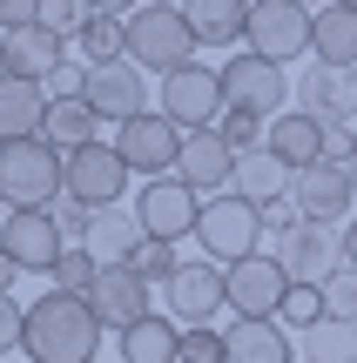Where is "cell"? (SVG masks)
Returning a JSON list of instances; mask_svg holds the SVG:
<instances>
[{"label": "cell", "instance_id": "cell-1", "mask_svg": "<svg viewBox=\"0 0 357 363\" xmlns=\"http://www.w3.org/2000/svg\"><path fill=\"white\" fill-rule=\"evenodd\" d=\"M101 330L108 323L94 316L88 296L48 289L40 303H27V337H21V350H27V363H94Z\"/></svg>", "mask_w": 357, "mask_h": 363}, {"label": "cell", "instance_id": "cell-2", "mask_svg": "<svg viewBox=\"0 0 357 363\" xmlns=\"http://www.w3.org/2000/svg\"><path fill=\"white\" fill-rule=\"evenodd\" d=\"M67 195V155L48 135L0 142V202L7 208H54Z\"/></svg>", "mask_w": 357, "mask_h": 363}, {"label": "cell", "instance_id": "cell-3", "mask_svg": "<svg viewBox=\"0 0 357 363\" xmlns=\"http://www.w3.org/2000/svg\"><path fill=\"white\" fill-rule=\"evenodd\" d=\"M196 27H189V13L182 7H135L128 13V61L135 67H155V74H175V67H189L196 61Z\"/></svg>", "mask_w": 357, "mask_h": 363}, {"label": "cell", "instance_id": "cell-4", "mask_svg": "<svg viewBox=\"0 0 357 363\" xmlns=\"http://www.w3.org/2000/svg\"><path fill=\"white\" fill-rule=\"evenodd\" d=\"M196 242H202V256L223 262V269L243 262V256H256V242H263V208L243 202L236 189L209 195V202H202V222H196Z\"/></svg>", "mask_w": 357, "mask_h": 363}, {"label": "cell", "instance_id": "cell-5", "mask_svg": "<svg viewBox=\"0 0 357 363\" xmlns=\"http://www.w3.org/2000/svg\"><path fill=\"white\" fill-rule=\"evenodd\" d=\"M250 54L263 61H297V54H317V13L297 7V0H250Z\"/></svg>", "mask_w": 357, "mask_h": 363}, {"label": "cell", "instance_id": "cell-6", "mask_svg": "<svg viewBox=\"0 0 357 363\" xmlns=\"http://www.w3.org/2000/svg\"><path fill=\"white\" fill-rule=\"evenodd\" d=\"M162 115H169L182 135L216 128V121L229 115V101H223V67L189 61V67H175V74H162Z\"/></svg>", "mask_w": 357, "mask_h": 363}, {"label": "cell", "instance_id": "cell-7", "mask_svg": "<svg viewBox=\"0 0 357 363\" xmlns=\"http://www.w3.org/2000/svg\"><path fill=\"white\" fill-rule=\"evenodd\" d=\"M223 283H229V310H236V316H250V323H263V316H283V296H290V269H283L270 249H256V256L229 262V269H223Z\"/></svg>", "mask_w": 357, "mask_h": 363}, {"label": "cell", "instance_id": "cell-8", "mask_svg": "<svg viewBox=\"0 0 357 363\" xmlns=\"http://www.w3.org/2000/svg\"><path fill=\"white\" fill-rule=\"evenodd\" d=\"M223 101L236 108V115H283V101H290V81H283L277 61H263V54L243 48L236 61H223Z\"/></svg>", "mask_w": 357, "mask_h": 363}, {"label": "cell", "instance_id": "cell-9", "mask_svg": "<svg viewBox=\"0 0 357 363\" xmlns=\"http://www.w3.org/2000/svg\"><path fill=\"white\" fill-rule=\"evenodd\" d=\"M88 303H94V316L121 337V330H135V323H148V316H155V283H148L135 262H108V269L94 276Z\"/></svg>", "mask_w": 357, "mask_h": 363}, {"label": "cell", "instance_id": "cell-10", "mask_svg": "<svg viewBox=\"0 0 357 363\" xmlns=\"http://www.w3.org/2000/svg\"><path fill=\"white\" fill-rule=\"evenodd\" d=\"M162 296H169V316L175 323H189V330H202V323H216V310H229V283H223V262H182V269L162 283Z\"/></svg>", "mask_w": 357, "mask_h": 363}, {"label": "cell", "instance_id": "cell-11", "mask_svg": "<svg viewBox=\"0 0 357 363\" xmlns=\"http://www.w3.org/2000/svg\"><path fill=\"white\" fill-rule=\"evenodd\" d=\"M135 216H142L148 235L175 242V235H196V222H202V195L189 189L182 175H155V182H142V195H135Z\"/></svg>", "mask_w": 357, "mask_h": 363}, {"label": "cell", "instance_id": "cell-12", "mask_svg": "<svg viewBox=\"0 0 357 363\" xmlns=\"http://www.w3.org/2000/svg\"><path fill=\"white\" fill-rule=\"evenodd\" d=\"M182 142L189 135L175 128L169 115H135V121H121V135H115V148H121V162H128L135 175H175V162H182Z\"/></svg>", "mask_w": 357, "mask_h": 363}, {"label": "cell", "instance_id": "cell-13", "mask_svg": "<svg viewBox=\"0 0 357 363\" xmlns=\"http://www.w3.org/2000/svg\"><path fill=\"white\" fill-rule=\"evenodd\" d=\"M128 162H121L115 142H88V148H67V195L88 208H108L121 202V189H128Z\"/></svg>", "mask_w": 357, "mask_h": 363}, {"label": "cell", "instance_id": "cell-14", "mask_svg": "<svg viewBox=\"0 0 357 363\" xmlns=\"http://www.w3.org/2000/svg\"><path fill=\"white\" fill-rule=\"evenodd\" d=\"M0 249H7L21 269L48 276V269H54V262H61L75 242L61 235V222H54L48 208H13V216H7V229H0Z\"/></svg>", "mask_w": 357, "mask_h": 363}, {"label": "cell", "instance_id": "cell-15", "mask_svg": "<svg viewBox=\"0 0 357 363\" xmlns=\"http://www.w3.org/2000/svg\"><path fill=\"white\" fill-rule=\"evenodd\" d=\"M270 256L290 269V283H324L331 269H344V235H331V222H297L290 235H277Z\"/></svg>", "mask_w": 357, "mask_h": 363}, {"label": "cell", "instance_id": "cell-16", "mask_svg": "<svg viewBox=\"0 0 357 363\" xmlns=\"http://www.w3.org/2000/svg\"><path fill=\"white\" fill-rule=\"evenodd\" d=\"M290 202H297L304 222H344L351 202H357V182H351L344 162H317V169H297Z\"/></svg>", "mask_w": 357, "mask_h": 363}, {"label": "cell", "instance_id": "cell-17", "mask_svg": "<svg viewBox=\"0 0 357 363\" xmlns=\"http://www.w3.org/2000/svg\"><path fill=\"white\" fill-rule=\"evenodd\" d=\"M236 162H243V155L223 142V135L202 128V135H189V142H182V162H175V175H182L189 189L209 202V195H229V189H236Z\"/></svg>", "mask_w": 357, "mask_h": 363}, {"label": "cell", "instance_id": "cell-18", "mask_svg": "<svg viewBox=\"0 0 357 363\" xmlns=\"http://www.w3.org/2000/svg\"><path fill=\"white\" fill-rule=\"evenodd\" d=\"M297 108H304V115H317L324 128H344V121L357 115V67L317 61L304 81H297Z\"/></svg>", "mask_w": 357, "mask_h": 363}, {"label": "cell", "instance_id": "cell-19", "mask_svg": "<svg viewBox=\"0 0 357 363\" xmlns=\"http://www.w3.org/2000/svg\"><path fill=\"white\" fill-rule=\"evenodd\" d=\"M88 108L101 121H135V115H148V88H142V67L135 61H108V67H94L88 74Z\"/></svg>", "mask_w": 357, "mask_h": 363}, {"label": "cell", "instance_id": "cell-20", "mask_svg": "<svg viewBox=\"0 0 357 363\" xmlns=\"http://www.w3.org/2000/svg\"><path fill=\"white\" fill-rule=\"evenodd\" d=\"M48 81H21L0 74V142H27V135H48Z\"/></svg>", "mask_w": 357, "mask_h": 363}, {"label": "cell", "instance_id": "cell-21", "mask_svg": "<svg viewBox=\"0 0 357 363\" xmlns=\"http://www.w3.org/2000/svg\"><path fill=\"white\" fill-rule=\"evenodd\" d=\"M223 343H229V363H304L297 343H290V323H277V316H263V323L236 316L223 330Z\"/></svg>", "mask_w": 357, "mask_h": 363}, {"label": "cell", "instance_id": "cell-22", "mask_svg": "<svg viewBox=\"0 0 357 363\" xmlns=\"http://www.w3.org/2000/svg\"><path fill=\"white\" fill-rule=\"evenodd\" d=\"M324 135H331V128H324L317 115H270L263 148L297 175V169H317V162H324Z\"/></svg>", "mask_w": 357, "mask_h": 363}, {"label": "cell", "instance_id": "cell-23", "mask_svg": "<svg viewBox=\"0 0 357 363\" xmlns=\"http://www.w3.org/2000/svg\"><path fill=\"white\" fill-rule=\"evenodd\" d=\"M0 61H7V74L21 81H48L54 67H61V34H48V27H7L0 34Z\"/></svg>", "mask_w": 357, "mask_h": 363}, {"label": "cell", "instance_id": "cell-24", "mask_svg": "<svg viewBox=\"0 0 357 363\" xmlns=\"http://www.w3.org/2000/svg\"><path fill=\"white\" fill-rule=\"evenodd\" d=\"M142 242H148V229H142V216L135 208H121V202H108V208H94V229H88V249H94V262H135L142 256Z\"/></svg>", "mask_w": 357, "mask_h": 363}, {"label": "cell", "instance_id": "cell-25", "mask_svg": "<svg viewBox=\"0 0 357 363\" xmlns=\"http://www.w3.org/2000/svg\"><path fill=\"white\" fill-rule=\"evenodd\" d=\"M182 13L202 48H229V40L250 34V0H182Z\"/></svg>", "mask_w": 357, "mask_h": 363}, {"label": "cell", "instance_id": "cell-26", "mask_svg": "<svg viewBox=\"0 0 357 363\" xmlns=\"http://www.w3.org/2000/svg\"><path fill=\"white\" fill-rule=\"evenodd\" d=\"M48 142L61 148H88V142H101V115L88 108V94H54L48 101Z\"/></svg>", "mask_w": 357, "mask_h": 363}, {"label": "cell", "instance_id": "cell-27", "mask_svg": "<svg viewBox=\"0 0 357 363\" xmlns=\"http://www.w3.org/2000/svg\"><path fill=\"white\" fill-rule=\"evenodd\" d=\"M121 363H182V330H175V316H148V323L121 330Z\"/></svg>", "mask_w": 357, "mask_h": 363}, {"label": "cell", "instance_id": "cell-28", "mask_svg": "<svg viewBox=\"0 0 357 363\" xmlns=\"http://www.w3.org/2000/svg\"><path fill=\"white\" fill-rule=\"evenodd\" d=\"M290 182H297V175L283 169L270 148H256V155H243V162H236V195H243V202H256V208L283 202V195H290Z\"/></svg>", "mask_w": 357, "mask_h": 363}, {"label": "cell", "instance_id": "cell-29", "mask_svg": "<svg viewBox=\"0 0 357 363\" xmlns=\"http://www.w3.org/2000/svg\"><path fill=\"white\" fill-rule=\"evenodd\" d=\"M317 61L357 67V7H317Z\"/></svg>", "mask_w": 357, "mask_h": 363}, {"label": "cell", "instance_id": "cell-30", "mask_svg": "<svg viewBox=\"0 0 357 363\" xmlns=\"http://www.w3.org/2000/svg\"><path fill=\"white\" fill-rule=\"evenodd\" d=\"M81 61L88 67H108V61H128V21L121 13H94L88 27H81Z\"/></svg>", "mask_w": 357, "mask_h": 363}, {"label": "cell", "instance_id": "cell-31", "mask_svg": "<svg viewBox=\"0 0 357 363\" xmlns=\"http://www.w3.org/2000/svg\"><path fill=\"white\" fill-rule=\"evenodd\" d=\"M304 363H357V323H337V316L310 323L304 330Z\"/></svg>", "mask_w": 357, "mask_h": 363}, {"label": "cell", "instance_id": "cell-32", "mask_svg": "<svg viewBox=\"0 0 357 363\" xmlns=\"http://www.w3.org/2000/svg\"><path fill=\"white\" fill-rule=\"evenodd\" d=\"M94 276H101V262H94V249L88 242H75L61 262L48 269V289H67V296H88L94 289Z\"/></svg>", "mask_w": 357, "mask_h": 363}, {"label": "cell", "instance_id": "cell-33", "mask_svg": "<svg viewBox=\"0 0 357 363\" xmlns=\"http://www.w3.org/2000/svg\"><path fill=\"white\" fill-rule=\"evenodd\" d=\"M324 283H290V296H283V316L277 323H290V330H310V323H324Z\"/></svg>", "mask_w": 357, "mask_h": 363}, {"label": "cell", "instance_id": "cell-34", "mask_svg": "<svg viewBox=\"0 0 357 363\" xmlns=\"http://www.w3.org/2000/svg\"><path fill=\"white\" fill-rule=\"evenodd\" d=\"M88 21H94L88 0H40V27L61 34V40H81V27H88Z\"/></svg>", "mask_w": 357, "mask_h": 363}, {"label": "cell", "instance_id": "cell-35", "mask_svg": "<svg viewBox=\"0 0 357 363\" xmlns=\"http://www.w3.org/2000/svg\"><path fill=\"white\" fill-rule=\"evenodd\" d=\"M324 310H331L337 323H357V269H351V262L324 276Z\"/></svg>", "mask_w": 357, "mask_h": 363}, {"label": "cell", "instance_id": "cell-36", "mask_svg": "<svg viewBox=\"0 0 357 363\" xmlns=\"http://www.w3.org/2000/svg\"><path fill=\"white\" fill-rule=\"evenodd\" d=\"M216 135H223V142L236 148V155H256V148H263V135H270V121H256V115H236V108H229V115L216 121Z\"/></svg>", "mask_w": 357, "mask_h": 363}, {"label": "cell", "instance_id": "cell-37", "mask_svg": "<svg viewBox=\"0 0 357 363\" xmlns=\"http://www.w3.org/2000/svg\"><path fill=\"white\" fill-rule=\"evenodd\" d=\"M182 363H229V343H223V330H182Z\"/></svg>", "mask_w": 357, "mask_h": 363}, {"label": "cell", "instance_id": "cell-38", "mask_svg": "<svg viewBox=\"0 0 357 363\" xmlns=\"http://www.w3.org/2000/svg\"><path fill=\"white\" fill-rule=\"evenodd\" d=\"M48 216L61 222V235H67V242H88V229H94V208H88V202H75V195H61Z\"/></svg>", "mask_w": 357, "mask_h": 363}, {"label": "cell", "instance_id": "cell-39", "mask_svg": "<svg viewBox=\"0 0 357 363\" xmlns=\"http://www.w3.org/2000/svg\"><path fill=\"white\" fill-rule=\"evenodd\" d=\"M135 269H142L148 283H155V276L169 283V276L182 269V262H175V242H162V235H148V242H142V256H135Z\"/></svg>", "mask_w": 357, "mask_h": 363}, {"label": "cell", "instance_id": "cell-40", "mask_svg": "<svg viewBox=\"0 0 357 363\" xmlns=\"http://www.w3.org/2000/svg\"><path fill=\"white\" fill-rule=\"evenodd\" d=\"M88 74H94L88 61H61V67L48 74V94H88Z\"/></svg>", "mask_w": 357, "mask_h": 363}, {"label": "cell", "instance_id": "cell-41", "mask_svg": "<svg viewBox=\"0 0 357 363\" xmlns=\"http://www.w3.org/2000/svg\"><path fill=\"white\" fill-rule=\"evenodd\" d=\"M21 337H27V310L7 296V289H0V350H13Z\"/></svg>", "mask_w": 357, "mask_h": 363}, {"label": "cell", "instance_id": "cell-42", "mask_svg": "<svg viewBox=\"0 0 357 363\" xmlns=\"http://www.w3.org/2000/svg\"><path fill=\"white\" fill-rule=\"evenodd\" d=\"M40 21V0H0V34L7 27H34Z\"/></svg>", "mask_w": 357, "mask_h": 363}, {"label": "cell", "instance_id": "cell-43", "mask_svg": "<svg viewBox=\"0 0 357 363\" xmlns=\"http://www.w3.org/2000/svg\"><path fill=\"white\" fill-rule=\"evenodd\" d=\"M351 155H357V135L351 128H331V135H324V162H344V169H351Z\"/></svg>", "mask_w": 357, "mask_h": 363}, {"label": "cell", "instance_id": "cell-44", "mask_svg": "<svg viewBox=\"0 0 357 363\" xmlns=\"http://www.w3.org/2000/svg\"><path fill=\"white\" fill-rule=\"evenodd\" d=\"M88 7H94V13H121V21H128V13L142 7V0H88Z\"/></svg>", "mask_w": 357, "mask_h": 363}, {"label": "cell", "instance_id": "cell-45", "mask_svg": "<svg viewBox=\"0 0 357 363\" xmlns=\"http://www.w3.org/2000/svg\"><path fill=\"white\" fill-rule=\"evenodd\" d=\"M13 276H21V262H13L7 249H0V289H13Z\"/></svg>", "mask_w": 357, "mask_h": 363}, {"label": "cell", "instance_id": "cell-46", "mask_svg": "<svg viewBox=\"0 0 357 363\" xmlns=\"http://www.w3.org/2000/svg\"><path fill=\"white\" fill-rule=\"evenodd\" d=\"M344 262L357 269V222H344Z\"/></svg>", "mask_w": 357, "mask_h": 363}, {"label": "cell", "instance_id": "cell-47", "mask_svg": "<svg viewBox=\"0 0 357 363\" xmlns=\"http://www.w3.org/2000/svg\"><path fill=\"white\" fill-rule=\"evenodd\" d=\"M7 216H13V208H7V202H0V229H7Z\"/></svg>", "mask_w": 357, "mask_h": 363}, {"label": "cell", "instance_id": "cell-48", "mask_svg": "<svg viewBox=\"0 0 357 363\" xmlns=\"http://www.w3.org/2000/svg\"><path fill=\"white\" fill-rule=\"evenodd\" d=\"M297 7H310V13H317V0H297Z\"/></svg>", "mask_w": 357, "mask_h": 363}, {"label": "cell", "instance_id": "cell-49", "mask_svg": "<svg viewBox=\"0 0 357 363\" xmlns=\"http://www.w3.org/2000/svg\"><path fill=\"white\" fill-rule=\"evenodd\" d=\"M351 182H357V155H351Z\"/></svg>", "mask_w": 357, "mask_h": 363}, {"label": "cell", "instance_id": "cell-50", "mask_svg": "<svg viewBox=\"0 0 357 363\" xmlns=\"http://www.w3.org/2000/svg\"><path fill=\"white\" fill-rule=\"evenodd\" d=\"M337 7H357V0H337Z\"/></svg>", "mask_w": 357, "mask_h": 363}, {"label": "cell", "instance_id": "cell-51", "mask_svg": "<svg viewBox=\"0 0 357 363\" xmlns=\"http://www.w3.org/2000/svg\"><path fill=\"white\" fill-rule=\"evenodd\" d=\"M0 74H7V61H0Z\"/></svg>", "mask_w": 357, "mask_h": 363}, {"label": "cell", "instance_id": "cell-52", "mask_svg": "<svg viewBox=\"0 0 357 363\" xmlns=\"http://www.w3.org/2000/svg\"><path fill=\"white\" fill-rule=\"evenodd\" d=\"M94 363H101V357H94Z\"/></svg>", "mask_w": 357, "mask_h": 363}]
</instances>
